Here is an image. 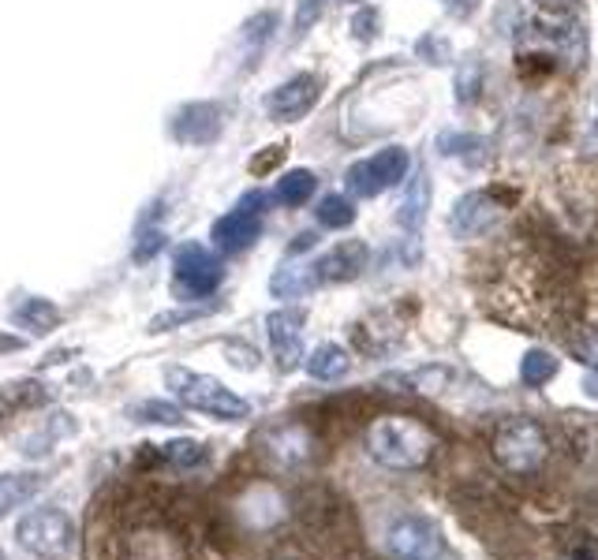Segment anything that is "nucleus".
<instances>
[{
  "instance_id": "nucleus-1",
  "label": "nucleus",
  "mask_w": 598,
  "mask_h": 560,
  "mask_svg": "<svg viewBox=\"0 0 598 560\" xmlns=\"http://www.w3.org/2000/svg\"><path fill=\"white\" fill-rule=\"evenodd\" d=\"M367 456L390 471H419L427 467L438 452V437L427 430L419 418L408 415H385L367 426Z\"/></svg>"
},
{
  "instance_id": "nucleus-2",
  "label": "nucleus",
  "mask_w": 598,
  "mask_h": 560,
  "mask_svg": "<svg viewBox=\"0 0 598 560\" xmlns=\"http://www.w3.org/2000/svg\"><path fill=\"white\" fill-rule=\"evenodd\" d=\"M288 497L270 483V478H251L228 497L225 504V523L236 531V535L248 538H270L277 535L280 527L288 523Z\"/></svg>"
},
{
  "instance_id": "nucleus-3",
  "label": "nucleus",
  "mask_w": 598,
  "mask_h": 560,
  "mask_svg": "<svg viewBox=\"0 0 598 560\" xmlns=\"http://www.w3.org/2000/svg\"><path fill=\"white\" fill-rule=\"evenodd\" d=\"M172 397L180 400V407H191L199 415H210L217 423H243L251 415V404L243 397H236L228 385H222L214 374H199L188 366H169L165 370Z\"/></svg>"
},
{
  "instance_id": "nucleus-4",
  "label": "nucleus",
  "mask_w": 598,
  "mask_h": 560,
  "mask_svg": "<svg viewBox=\"0 0 598 560\" xmlns=\"http://www.w3.org/2000/svg\"><path fill=\"white\" fill-rule=\"evenodd\" d=\"M254 456L266 463L270 471L292 475V471H303L307 463H314V456H319V437H314L311 426L296 423V418H280V423H270L259 430V437H254Z\"/></svg>"
},
{
  "instance_id": "nucleus-5",
  "label": "nucleus",
  "mask_w": 598,
  "mask_h": 560,
  "mask_svg": "<svg viewBox=\"0 0 598 560\" xmlns=\"http://www.w3.org/2000/svg\"><path fill=\"white\" fill-rule=\"evenodd\" d=\"M225 284V261L206 243H180L172 247V295L176 303H199L210 300Z\"/></svg>"
},
{
  "instance_id": "nucleus-6",
  "label": "nucleus",
  "mask_w": 598,
  "mask_h": 560,
  "mask_svg": "<svg viewBox=\"0 0 598 560\" xmlns=\"http://www.w3.org/2000/svg\"><path fill=\"white\" fill-rule=\"evenodd\" d=\"M15 541L38 560H64L72 557L79 527L64 509H31L15 523Z\"/></svg>"
},
{
  "instance_id": "nucleus-7",
  "label": "nucleus",
  "mask_w": 598,
  "mask_h": 560,
  "mask_svg": "<svg viewBox=\"0 0 598 560\" xmlns=\"http://www.w3.org/2000/svg\"><path fill=\"white\" fill-rule=\"evenodd\" d=\"M262 224H266V195H262V191H248V195H240V203L217 217L214 229H210L214 251L217 255H243L262 235Z\"/></svg>"
},
{
  "instance_id": "nucleus-8",
  "label": "nucleus",
  "mask_w": 598,
  "mask_h": 560,
  "mask_svg": "<svg viewBox=\"0 0 598 560\" xmlns=\"http://www.w3.org/2000/svg\"><path fill=\"white\" fill-rule=\"evenodd\" d=\"M408 172H411V154L404 146H385V150L351 165L345 172V183L356 198H378L408 180Z\"/></svg>"
},
{
  "instance_id": "nucleus-9",
  "label": "nucleus",
  "mask_w": 598,
  "mask_h": 560,
  "mask_svg": "<svg viewBox=\"0 0 598 560\" xmlns=\"http://www.w3.org/2000/svg\"><path fill=\"white\" fill-rule=\"evenodd\" d=\"M385 553L393 560H445L442 527L419 512H404L385 527Z\"/></svg>"
},
{
  "instance_id": "nucleus-10",
  "label": "nucleus",
  "mask_w": 598,
  "mask_h": 560,
  "mask_svg": "<svg viewBox=\"0 0 598 560\" xmlns=\"http://www.w3.org/2000/svg\"><path fill=\"white\" fill-rule=\"evenodd\" d=\"M547 449H550L547 434L531 418L505 423L494 437V456L509 475H531V471H539L542 460H547Z\"/></svg>"
},
{
  "instance_id": "nucleus-11",
  "label": "nucleus",
  "mask_w": 598,
  "mask_h": 560,
  "mask_svg": "<svg viewBox=\"0 0 598 560\" xmlns=\"http://www.w3.org/2000/svg\"><path fill=\"white\" fill-rule=\"evenodd\" d=\"M322 86H325L322 75H314V72H299L292 78H285V83L266 94L270 120H277V124H296V120H303L307 112L319 105Z\"/></svg>"
},
{
  "instance_id": "nucleus-12",
  "label": "nucleus",
  "mask_w": 598,
  "mask_h": 560,
  "mask_svg": "<svg viewBox=\"0 0 598 560\" xmlns=\"http://www.w3.org/2000/svg\"><path fill=\"white\" fill-rule=\"evenodd\" d=\"M169 127H172L176 143L210 146V143H217V135H222V127H225V109L217 101H191L176 112Z\"/></svg>"
},
{
  "instance_id": "nucleus-13",
  "label": "nucleus",
  "mask_w": 598,
  "mask_h": 560,
  "mask_svg": "<svg viewBox=\"0 0 598 560\" xmlns=\"http://www.w3.org/2000/svg\"><path fill=\"white\" fill-rule=\"evenodd\" d=\"M371 261V247L363 240H345L337 247H330L322 258L311 261V273L319 284H345V280H356Z\"/></svg>"
},
{
  "instance_id": "nucleus-14",
  "label": "nucleus",
  "mask_w": 598,
  "mask_h": 560,
  "mask_svg": "<svg viewBox=\"0 0 598 560\" xmlns=\"http://www.w3.org/2000/svg\"><path fill=\"white\" fill-rule=\"evenodd\" d=\"M498 217H501V206L494 203V195H490V191H471V195H464L461 203L453 206V214H448V232H453L456 240H475V235L494 229Z\"/></svg>"
},
{
  "instance_id": "nucleus-15",
  "label": "nucleus",
  "mask_w": 598,
  "mask_h": 560,
  "mask_svg": "<svg viewBox=\"0 0 598 560\" xmlns=\"http://www.w3.org/2000/svg\"><path fill=\"white\" fill-rule=\"evenodd\" d=\"M266 337L274 344L280 370H296L303 363V314L299 311H274L266 314Z\"/></svg>"
},
{
  "instance_id": "nucleus-16",
  "label": "nucleus",
  "mask_w": 598,
  "mask_h": 560,
  "mask_svg": "<svg viewBox=\"0 0 598 560\" xmlns=\"http://www.w3.org/2000/svg\"><path fill=\"white\" fill-rule=\"evenodd\" d=\"M128 560H188V546L165 523H146L128 538Z\"/></svg>"
},
{
  "instance_id": "nucleus-17",
  "label": "nucleus",
  "mask_w": 598,
  "mask_h": 560,
  "mask_svg": "<svg viewBox=\"0 0 598 560\" xmlns=\"http://www.w3.org/2000/svg\"><path fill=\"white\" fill-rule=\"evenodd\" d=\"M49 385L26 378V381H8L4 389H0V423H8V418H20L26 411H38L49 404Z\"/></svg>"
},
{
  "instance_id": "nucleus-18",
  "label": "nucleus",
  "mask_w": 598,
  "mask_h": 560,
  "mask_svg": "<svg viewBox=\"0 0 598 560\" xmlns=\"http://www.w3.org/2000/svg\"><path fill=\"white\" fill-rule=\"evenodd\" d=\"M314 288H319V280H314L311 266H299V261H292V258H288L285 266H277L274 277H270V295L280 303L303 300V295H311Z\"/></svg>"
},
{
  "instance_id": "nucleus-19",
  "label": "nucleus",
  "mask_w": 598,
  "mask_h": 560,
  "mask_svg": "<svg viewBox=\"0 0 598 560\" xmlns=\"http://www.w3.org/2000/svg\"><path fill=\"white\" fill-rule=\"evenodd\" d=\"M41 489H46V478H41L38 471H12V475H0V515H12L15 509L31 504Z\"/></svg>"
},
{
  "instance_id": "nucleus-20",
  "label": "nucleus",
  "mask_w": 598,
  "mask_h": 560,
  "mask_svg": "<svg viewBox=\"0 0 598 560\" xmlns=\"http://www.w3.org/2000/svg\"><path fill=\"white\" fill-rule=\"evenodd\" d=\"M12 321L26 332H34V337H46L49 329L60 326V306L52 300H41V295H26L12 306Z\"/></svg>"
},
{
  "instance_id": "nucleus-21",
  "label": "nucleus",
  "mask_w": 598,
  "mask_h": 560,
  "mask_svg": "<svg viewBox=\"0 0 598 560\" xmlns=\"http://www.w3.org/2000/svg\"><path fill=\"white\" fill-rule=\"evenodd\" d=\"M303 366L314 381H340L348 374L351 358L340 344H319L314 352L303 355Z\"/></svg>"
},
{
  "instance_id": "nucleus-22",
  "label": "nucleus",
  "mask_w": 598,
  "mask_h": 560,
  "mask_svg": "<svg viewBox=\"0 0 598 560\" xmlns=\"http://www.w3.org/2000/svg\"><path fill=\"white\" fill-rule=\"evenodd\" d=\"M427 209H430V176L419 172V176L408 183V195H404V203L397 209V224L408 232H419L427 221Z\"/></svg>"
},
{
  "instance_id": "nucleus-23",
  "label": "nucleus",
  "mask_w": 598,
  "mask_h": 560,
  "mask_svg": "<svg viewBox=\"0 0 598 560\" xmlns=\"http://www.w3.org/2000/svg\"><path fill=\"white\" fill-rule=\"evenodd\" d=\"M314 191H319V176H314L311 169H292V172H285V176L277 180V203L280 206H288V209H299V206H307L314 198Z\"/></svg>"
},
{
  "instance_id": "nucleus-24",
  "label": "nucleus",
  "mask_w": 598,
  "mask_h": 560,
  "mask_svg": "<svg viewBox=\"0 0 598 560\" xmlns=\"http://www.w3.org/2000/svg\"><path fill=\"white\" fill-rule=\"evenodd\" d=\"M157 456H162V463H169L172 471L188 475V471H199L206 463V445L191 441V437H176L169 445H157Z\"/></svg>"
},
{
  "instance_id": "nucleus-25",
  "label": "nucleus",
  "mask_w": 598,
  "mask_h": 560,
  "mask_svg": "<svg viewBox=\"0 0 598 560\" xmlns=\"http://www.w3.org/2000/svg\"><path fill=\"white\" fill-rule=\"evenodd\" d=\"M128 415L135 418V423H146V426H183L188 423V415H183L180 404H172V400H139V404L128 407Z\"/></svg>"
},
{
  "instance_id": "nucleus-26",
  "label": "nucleus",
  "mask_w": 598,
  "mask_h": 560,
  "mask_svg": "<svg viewBox=\"0 0 598 560\" xmlns=\"http://www.w3.org/2000/svg\"><path fill=\"white\" fill-rule=\"evenodd\" d=\"M453 381L448 366H423V370H408V374H390L385 385H400L404 392H442Z\"/></svg>"
},
{
  "instance_id": "nucleus-27",
  "label": "nucleus",
  "mask_w": 598,
  "mask_h": 560,
  "mask_svg": "<svg viewBox=\"0 0 598 560\" xmlns=\"http://www.w3.org/2000/svg\"><path fill=\"white\" fill-rule=\"evenodd\" d=\"M314 217H319L322 229L340 232V229H351V224H356V206H351L348 195H325L319 209H314Z\"/></svg>"
},
{
  "instance_id": "nucleus-28",
  "label": "nucleus",
  "mask_w": 598,
  "mask_h": 560,
  "mask_svg": "<svg viewBox=\"0 0 598 560\" xmlns=\"http://www.w3.org/2000/svg\"><path fill=\"white\" fill-rule=\"evenodd\" d=\"M553 374H558V358L550 352H542V348H535V352L524 355L521 363V381L531 385V389H542L547 381H553Z\"/></svg>"
},
{
  "instance_id": "nucleus-29",
  "label": "nucleus",
  "mask_w": 598,
  "mask_h": 560,
  "mask_svg": "<svg viewBox=\"0 0 598 560\" xmlns=\"http://www.w3.org/2000/svg\"><path fill=\"white\" fill-rule=\"evenodd\" d=\"M277 23H280V15H277V12H259L254 20L243 23L240 41H248V52H251V57H254V49H262L270 38H274Z\"/></svg>"
},
{
  "instance_id": "nucleus-30",
  "label": "nucleus",
  "mask_w": 598,
  "mask_h": 560,
  "mask_svg": "<svg viewBox=\"0 0 598 560\" xmlns=\"http://www.w3.org/2000/svg\"><path fill=\"white\" fill-rule=\"evenodd\" d=\"M438 150L445 157H471L475 150H482V138L468 135V131H442L438 135Z\"/></svg>"
},
{
  "instance_id": "nucleus-31",
  "label": "nucleus",
  "mask_w": 598,
  "mask_h": 560,
  "mask_svg": "<svg viewBox=\"0 0 598 560\" xmlns=\"http://www.w3.org/2000/svg\"><path fill=\"white\" fill-rule=\"evenodd\" d=\"M165 247H169V235H165L162 229H150V224H143V229H139V243H135L131 255H135V261H154Z\"/></svg>"
},
{
  "instance_id": "nucleus-32",
  "label": "nucleus",
  "mask_w": 598,
  "mask_h": 560,
  "mask_svg": "<svg viewBox=\"0 0 598 560\" xmlns=\"http://www.w3.org/2000/svg\"><path fill=\"white\" fill-rule=\"evenodd\" d=\"M330 4H337V0H299V8H296V23H292L296 38H303V34L322 20V12H325V8H330Z\"/></svg>"
},
{
  "instance_id": "nucleus-33",
  "label": "nucleus",
  "mask_w": 598,
  "mask_h": 560,
  "mask_svg": "<svg viewBox=\"0 0 598 560\" xmlns=\"http://www.w3.org/2000/svg\"><path fill=\"white\" fill-rule=\"evenodd\" d=\"M416 52L427 60V64H448V57H453V49H448V41H442V38H438V34H427V38L416 46Z\"/></svg>"
},
{
  "instance_id": "nucleus-34",
  "label": "nucleus",
  "mask_w": 598,
  "mask_h": 560,
  "mask_svg": "<svg viewBox=\"0 0 598 560\" xmlns=\"http://www.w3.org/2000/svg\"><path fill=\"white\" fill-rule=\"evenodd\" d=\"M378 8H359L356 20H351V34H356V41H374L378 38Z\"/></svg>"
},
{
  "instance_id": "nucleus-35",
  "label": "nucleus",
  "mask_w": 598,
  "mask_h": 560,
  "mask_svg": "<svg viewBox=\"0 0 598 560\" xmlns=\"http://www.w3.org/2000/svg\"><path fill=\"white\" fill-rule=\"evenodd\" d=\"M199 306H191V311H172V314H157L154 321H150V332H172L176 326H188V321L199 318Z\"/></svg>"
},
{
  "instance_id": "nucleus-36",
  "label": "nucleus",
  "mask_w": 598,
  "mask_h": 560,
  "mask_svg": "<svg viewBox=\"0 0 598 560\" xmlns=\"http://www.w3.org/2000/svg\"><path fill=\"white\" fill-rule=\"evenodd\" d=\"M225 355H228V358H232V363H236V366H240V370H254V366H259V363H262V355H259V352H254V348H251V344H240V340H232V344H228V348H225Z\"/></svg>"
},
{
  "instance_id": "nucleus-37",
  "label": "nucleus",
  "mask_w": 598,
  "mask_h": 560,
  "mask_svg": "<svg viewBox=\"0 0 598 560\" xmlns=\"http://www.w3.org/2000/svg\"><path fill=\"white\" fill-rule=\"evenodd\" d=\"M475 75H479V68H464L461 78H456V98L461 101H471L475 98Z\"/></svg>"
},
{
  "instance_id": "nucleus-38",
  "label": "nucleus",
  "mask_w": 598,
  "mask_h": 560,
  "mask_svg": "<svg viewBox=\"0 0 598 560\" xmlns=\"http://www.w3.org/2000/svg\"><path fill=\"white\" fill-rule=\"evenodd\" d=\"M280 150H285V146H270V154H266V157H254L248 169L254 172V176H262V172H270V169H274V165L280 161Z\"/></svg>"
},
{
  "instance_id": "nucleus-39",
  "label": "nucleus",
  "mask_w": 598,
  "mask_h": 560,
  "mask_svg": "<svg viewBox=\"0 0 598 560\" xmlns=\"http://www.w3.org/2000/svg\"><path fill=\"white\" fill-rule=\"evenodd\" d=\"M576 355H579V363L598 366V332H591L584 344H576Z\"/></svg>"
},
{
  "instance_id": "nucleus-40",
  "label": "nucleus",
  "mask_w": 598,
  "mask_h": 560,
  "mask_svg": "<svg viewBox=\"0 0 598 560\" xmlns=\"http://www.w3.org/2000/svg\"><path fill=\"white\" fill-rule=\"evenodd\" d=\"M314 243H319V235H314V232H299L296 240H292V247H288V258H296V255H303V251H311Z\"/></svg>"
},
{
  "instance_id": "nucleus-41",
  "label": "nucleus",
  "mask_w": 598,
  "mask_h": 560,
  "mask_svg": "<svg viewBox=\"0 0 598 560\" xmlns=\"http://www.w3.org/2000/svg\"><path fill=\"white\" fill-rule=\"evenodd\" d=\"M445 8H448L453 15H461V20H464V15H471L475 8H479V0H445Z\"/></svg>"
},
{
  "instance_id": "nucleus-42",
  "label": "nucleus",
  "mask_w": 598,
  "mask_h": 560,
  "mask_svg": "<svg viewBox=\"0 0 598 560\" xmlns=\"http://www.w3.org/2000/svg\"><path fill=\"white\" fill-rule=\"evenodd\" d=\"M0 560H4V553H0Z\"/></svg>"
}]
</instances>
